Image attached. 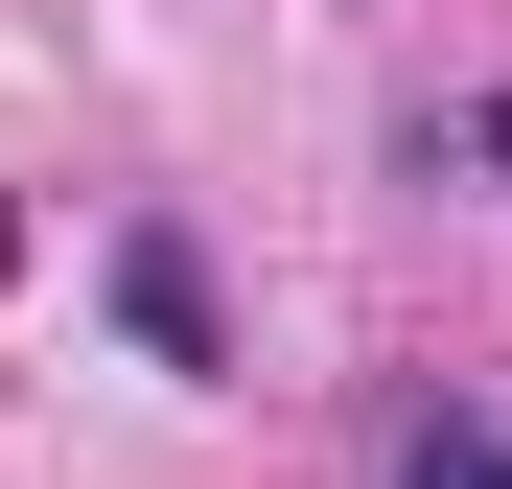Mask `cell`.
I'll list each match as a JSON object with an SVG mask.
<instances>
[{
	"instance_id": "6da1fadb",
	"label": "cell",
	"mask_w": 512,
	"mask_h": 489,
	"mask_svg": "<svg viewBox=\"0 0 512 489\" xmlns=\"http://www.w3.org/2000/svg\"><path fill=\"white\" fill-rule=\"evenodd\" d=\"M117 326H140V373H233V326H210V257H187V233H117Z\"/></svg>"
},
{
	"instance_id": "7a4b0ae2",
	"label": "cell",
	"mask_w": 512,
	"mask_h": 489,
	"mask_svg": "<svg viewBox=\"0 0 512 489\" xmlns=\"http://www.w3.org/2000/svg\"><path fill=\"white\" fill-rule=\"evenodd\" d=\"M396 489H512V420H419V443H396Z\"/></svg>"
},
{
	"instance_id": "3957f363",
	"label": "cell",
	"mask_w": 512,
	"mask_h": 489,
	"mask_svg": "<svg viewBox=\"0 0 512 489\" xmlns=\"http://www.w3.org/2000/svg\"><path fill=\"white\" fill-rule=\"evenodd\" d=\"M466 163H512V94H489V117H466Z\"/></svg>"
},
{
	"instance_id": "277c9868",
	"label": "cell",
	"mask_w": 512,
	"mask_h": 489,
	"mask_svg": "<svg viewBox=\"0 0 512 489\" xmlns=\"http://www.w3.org/2000/svg\"><path fill=\"white\" fill-rule=\"evenodd\" d=\"M0 280H24V210H0Z\"/></svg>"
}]
</instances>
